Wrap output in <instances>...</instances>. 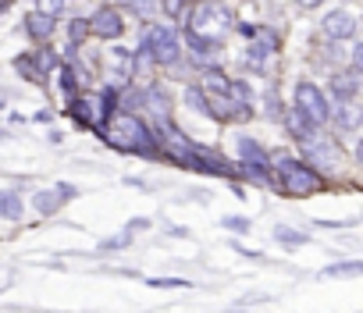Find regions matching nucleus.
<instances>
[{"label":"nucleus","mask_w":363,"mask_h":313,"mask_svg":"<svg viewBox=\"0 0 363 313\" xmlns=\"http://www.w3.org/2000/svg\"><path fill=\"white\" fill-rule=\"evenodd\" d=\"M100 139L121 153H135V156H146V161H153V156H160V146H157V135L153 128L146 125V118L139 114H128V110H114L100 132Z\"/></svg>","instance_id":"nucleus-1"},{"label":"nucleus","mask_w":363,"mask_h":313,"mask_svg":"<svg viewBox=\"0 0 363 313\" xmlns=\"http://www.w3.org/2000/svg\"><path fill=\"white\" fill-rule=\"evenodd\" d=\"M228 29H235V15H232L228 4H221V0H200V4H193L186 11V36L221 43Z\"/></svg>","instance_id":"nucleus-2"},{"label":"nucleus","mask_w":363,"mask_h":313,"mask_svg":"<svg viewBox=\"0 0 363 313\" xmlns=\"http://www.w3.org/2000/svg\"><path fill=\"white\" fill-rule=\"evenodd\" d=\"M271 171H274V178H271L274 189H281L285 196H296V200L328 189L324 175H317L313 168H306L299 156H278V161H271Z\"/></svg>","instance_id":"nucleus-3"},{"label":"nucleus","mask_w":363,"mask_h":313,"mask_svg":"<svg viewBox=\"0 0 363 313\" xmlns=\"http://www.w3.org/2000/svg\"><path fill=\"white\" fill-rule=\"evenodd\" d=\"M68 114L75 118V125H82V128H89V132H104V125H107V118L114 114L111 107H107V100L100 96V93H89V89H82L79 96H72V103H68Z\"/></svg>","instance_id":"nucleus-4"},{"label":"nucleus","mask_w":363,"mask_h":313,"mask_svg":"<svg viewBox=\"0 0 363 313\" xmlns=\"http://www.w3.org/2000/svg\"><path fill=\"white\" fill-rule=\"evenodd\" d=\"M139 47H146V54L153 57V64H167L171 68L182 57V36L171 25H150L143 33V43Z\"/></svg>","instance_id":"nucleus-5"},{"label":"nucleus","mask_w":363,"mask_h":313,"mask_svg":"<svg viewBox=\"0 0 363 313\" xmlns=\"http://www.w3.org/2000/svg\"><path fill=\"white\" fill-rule=\"evenodd\" d=\"M278 47H281V36H278L274 29H267V25H257V33H253V40H250V47H246V68H250L253 75H267V72H271V61H274V54H278Z\"/></svg>","instance_id":"nucleus-6"},{"label":"nucleus","mask_w":363,"mask_h":313,"mask_svg":"<svg viewBox=\"0 0 363 313\" xmlns=\"http://www.w3.org/2000/svg\"><path fill=\"white\" fill-rule=\"evenodd\" d=\"M292 110H299L313 128H324L328 121H331V103H328V96L320 93V86H313V82H299L296 86V107Z\"/></svg>","instance_id":"nucleus-7"},{"label":"nucleus","mask_w":363,"mask_h":313,"mask_svg":"<svg viewBox=\"0 0 363 313\" xmlns=\"http://www.w3.org/2000/svg\"><path fill=\"white\" fill-rule=\"evenodd\" d=\"M299 146H303V164L313 168L317 175H324V171H331V168L338 164V146H335L331 139H324L320 132L306 135Z\"/></svg>","instance_id":"nucleus-8"},{"label":"nucleus","mask_w":363,"mask_h":313,"mask_svg":"<svg viewBox=\"0 0 363 313\" xmlns=\"http://www.w3.org/2000/svg\"><path fill=\"white\" fill-rule=\"evenodd\" d=\"M320 29H324V36H328V40H335V43H345V40H356V29H359V22H356V15H352V11H345V8H335V11H328V15H324Z\"/></svg>","instance_id":"nucleus-9"},{"label":"nucleus","mask_w":363,"mask_h":313,"mask_svg":"<svg viewBox=\"0 0 363 313\" xmlns=\"http://www.w3.org/2000/svg\"><path fill=\"white\" fill-rule=\"evenodd\" d=\"M72 196H79V189L68 186V182H61V186H54V189H40V193L33 196V207H36L40 217H54Z\"/></svg>","instance_id":"nucleus-10"},{"label":"nucleus","mask_w":363,"mask_h":313,"mask_svg":"<svg viewBox=\"0 0 363 313\" xmlns=\"http://www.w3.org/2000/svg\"><path fill=\"white\" fill-rule=\"evenodd\" d=\"M86 22H89V36H100V40H118L125 33V18H121L118 8H100Z\"/></svg>","instance_id":"nucleus-11"},{"label":"nucleus","mask_w":363,"mask_h":313,"mask_svg":"<svg viewBox=\"0 0 363 313\" xmlns=\"http://www.w3.org/2000/svg\"><path fill=\"white\" fill-rule=\"evenodd\" d=\"M356 93H359V72L345 68V72H335L331 75V96H335V103H352Z\"/></svg>","instance_id":"nucleus-12"},{"label":"nucleus","mask_w":363,"mask_h":313,"mask_svg":"<svg viewBox=\"0 0 363 313\" xmlns=\"http://www.w3.org/2000/svg\"><path fill=\"white\" fill-rule=\"evenodd\" d=\"M54 25H57V18H50V15H43V11H29V15H26V33H29L36 43H47V40L54 36Z\"/></svg>","instance_id":"nucleus-13"},{"label":"nucleus","mask_w":363,"mask_h":313,"mask_svg":"<svg viewBox=\"0 0 363 313\" xmlns=\"http://www.w3.org/2000/svg\"><path fill=\"white\" fill-rule=\"evenodd\" d=\"M107 68L114 72V82H111V86L125 89V82L132 79V54H128V50H111V54H107Z\"/></svg>","instance_id":"nucleus-14"},{"label":"nucleus","mask_w":363,"mask_h":313,"mask_svg":"<svg viewBox=\"0 0 363 313\" xmlns=\"http://www.w3.org/2000/svg\"><path fill=\"white\" fill-rule=\"evenodd\" d=\"M22 214H26V200H22L18 189H4V193H0V217H4V221H22Z\"/></svg>","instance_id":"nucleus-15"},{"label":"nucleus","mask_w":363,"mask_h":313,"mask_svg":"<svg viewBox=\"0 0 363 313\" xmlns=\"http://www.w3.org/2000/svg\"><path fill=\"white\" fill-rule=\"evenodd\" d=\"M228 75L221 72V68H207L203 75H200V93H207V96H225L228 93Z\"/></svg>","instance_id":"nucleus-16"},{"label":"nucleus","mask_w":363,"mask_h":313,"mask_svg":"<svg viewBox=\"0 0 363 313\" xmlns=\"http://www.w3.org/2000/svg\"><path fill=\"white\" fill-rule=\"evenodd\" d=\"M29 57H33V64H36V72H40L43 79H50V72H57V68L65 64V61H61V57H57L50 47H43V50H33Z\"/></svg>","instance_id":"nucleus-17"},{"label":"nucleus","mask_w":363,"mask_h":313,"mask_svg":"<svg viewBox=\"0 0 363 313\" xmlns=\"http://www.w3.org/2000/svg\"><path fill=\"white\" fill-rule=\"evenodd\" d=\"M331 118H335V125L345 128V132H356V125H359V110H356L352 103H335Z\"/></svg>","instance_id":"nucleus-18"},{"label":"nucleus","mask_w":363,"mask_h":313,"mask_svg":"<svg viewBox=\"0 0 363 313\" xmlns=\"http://www.w3.org/2000/svg\"><path fill=\"white\" fill-rule=\"evenodd\" d=\"M281 121L289 125V132H292V135H296L299 142H303L306 135H313V132H317V128H313V125H310V121H306V118L299 114V110H289V114H281Z\"/></svg>","instance_id":"nucleus-19"},{"label":"nucleus","mask_w":363,"mask_h":313,"mask_svg":"<svg viewBox=\"0 0 363 313\" xmlns=\"http://www.w3.org/2000/svg\"><path fill=\"white\" fill-rule=\"evenodd\" d=\"M15 72H18V75H26V79H29V82H36V86H43V82H47V79L36 72V64H33V57H29V54H22V57L15 61Z\"/></svg>","instance_id":"nucleus-20"},{"label":"nucleus","mask_w":363,"mask_h":313,"mask_svg":"<svg viewBox=\"0 0 363 313\" xmlns=\"http://www.w3.org/2000/svg\"><path fill=\"white\" fill-rule=\"evenodd\" d=\"M157 8H160L167 18H186V11H189V0H157Z\"/></svg>","instance_id":"nucleus-21"},{"label":"nucleus","mask_w":363,"mask_h":313,"mask_svg":"<svg viewBox=\"0 0 363 313\" xmlns=\"http://www.w3.org/2000/svg\"><path fill=\"white\" fill-rule=\"evenodd\" d=\"M121 4L135 15V18H150L157 11V0H121Z\"/></svg>","instance_id":"nucleus-22"},{"label":"nucleus","mask_w":363,"mask_h":313,"mask_svg":"<svg viewBox=\"0 0 363 313\" xmlns=\"http://www.w3.org/2000/svg\"><path fill=\"white\" fill-rule=\"evenodd\" d=\"M86 36H89V22H86V18H75V22L68 25V43L79 47V43H86Z\"/></svg>","instance_id":"nucleus-23"},{"label":"nucleus","mask_w":363,"mask_h":313,"mask_svg":"<svg viewBox=\"0 0 363 313\" xmlns=\"http://www.w3.org/2000/svg\"><path fill=\"white\" fill-rule=\"evenodd\" d=\"M186 103H189V107H196L203 118H211V107H207V96L200 93V86H189V89H186Z\"/></svg>","instance_id":"nucleus-24"},{"label":"nucleus","mask_w":363,"mask_h":313,"mask_svg":"<svg viewBox=\"0 0 363 313\" xmlns=\"http://www.w3.org/2000/svg\"><path fill=\"white\" fill-rule=\"evenodd\" d=\"M274 239L285 242V246H303V242H306V232H292V228L278 224V228H274Z\"/></svg>","instance_id":"nucleus-25"},{"label":"nucleus","mask_w":363,"mask_h":313,"mask_svg":"<svg viewBox=\"0 0 363 313\" xmlns=\"http://www.w3.org/2000/svg\"><path fill=\"white\" fill-rule=\"evenodd\" d=\"M132 239H135V232H128V228H125L121 235H114V239H104V242H100V249H104V253H114V249H125Z\"/></svg>","instance_id":"nucleus-26"},{"label":"nucleus","mask_w":363,"mask_h":313,"mask_svg":"<svg viewBox=\"0 0 363 313\" xmlns=\"http://www.w3.org/2000/svg\"><path fill=\"white\" fill-rule=\"evenodd\" d=\"M328 278H345V274H359V260H352V263H331L328 271H324Z\"/></svg>","instance_id":"nucleus-27"},{"label":"nucleus","mask_w":363,"mask_h":313,"mask_svg":"<svg viewBox=\"0 0 363 313\" xmlns=\"http://www.w3.org/2000/svg\"><path fill=\"white\" fill-rule=\"evenodd\" d=\"M221 228H228L235 235H246L250 232V217H221Z\"/></svg>","instance_id":"nucleus-28"},{"label":"nucleus","mask_w":363,"mask_h":313,"mask_svg":"<svg viewBox=\"0 0 363 313\" xmlns=\"http://www.w3.org/2000/svg\"><path fill=\"white\" fill-rule=\"evenodd\" d=\"M150 285L153 288H193V281H186V278H153Z\"/></svg>","instance_id":"nucleus-29"},{"label":"nucleus","mask_w":363,"mask_h":313,"mask_svg":"<svg viewBox=\"0 0 363 313\" xmlns=\"http://www.w3.org/2000/svg\"><path fill=\"white\" fill-rule=\"evenodd\" d=\"M267 114H271V118H274V121H278V118H281V100H278V96H274V89H267Z\"/></svg>","instance_id":"nucleus-30"},{"label":"nucleus","mask_w":363,"mask_h":313,"mask_svg":"<svg viewBox=\"0 0 363 313\" xmlns=\"http://www.w3.org/2000/svg\"><path fill=\"white\" fill-rule=\"evenodd\" d=\"M61 8H65V0H43V8H40V11H43V15H50V18H57V15H61Z\"/></svg>","instance_id":"nucleus-31"},{"label":"nucleus","mask_w":363,"mask_h":313,"mask_svg":"<svg viewBox=\"0 0 363 313\" xmlns=\"http://www.w3.org/2000/svg\"><path fill=\"white\" fill-rule=\"evenodd\" d=\"M125 228H128V232H146V228H150V217H132Z\"/></svg>","instance_id":"nucleus-32"},{"label":"nucleus","mask_w":363,"mask_h":313,"mask_svg":"<svg viewBox=\"0 0 363 313\" xmlns=\"http://www.w3.org/2000/svg\"><path fill=\"white\" fill-rule=\"evenodd\" d=\"M296 4H299V8H306V11H310V8H320V4H324V0H296Z\"/></svg>","instance_id":"nucleus-33"},{"label":"nucleus","mask_w":363,"mask_h":313,"mask_svg":"<svg viewBox=\"0 0 363 313\" xmlns=\"http://www.w3.org/2000/svg\"><path fill=\"white\" fill-rule=\"evenodd\" d=\"M8 8H11V0H0V15H4Z\"/></svg>","instance_id":"nucleus-34"}]
</instances>
